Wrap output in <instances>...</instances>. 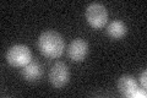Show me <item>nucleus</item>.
Masks as SVG:
<instances>
[{
  "instance_id": "0eeeda50",
  "label": "nucleus",
  "mask_w": 147,
  "mask_h": 98,
  "mask_svg": "<svg viewBox=\"0 0 147 98\" xmlns=\"http://www.w3.org/2000/svg\"><path fill=\"white\" fill-rule=\"evenodd\" d=\"M42 74H43V70L42 66L38 62H32L30 64H27L26 66H24L22 69V76L26 81L28 82H34V81H38L40 77H42Z\"/></svg>"
},
{
  "instance_id": "6e6552de",
  "label": "nucleus",
  "mask_w": 147,
  "mask_h": 98,
  "mask_svg": "<svg viewBox=\"0 0 147 98\" xmlns=\"http://www.w3.org/2000/svg\"><path fill=\"white\" fill-rule=\"evenodd\" d=\"M107 34L113 39H120L123 37H125L127 28L126 25L123 21H113L107 26Z\"/></svg>"
},
{
  "instance_id": "7ed1b4c3",
  "label": "nucleus",
  "mask_w": 147,
  "mask_h": 98,
  "mask_svg": "<svg viewBox=\"0 0 147 98\" xmlns=\"http://www.w3.org/2000/svg\"><path fill=\"white\" fill-rule=\"evenodd\" d=\"M85 17L92 28H102L108 21V11L102 4L93 3L87 6L85 11Z\"/></svg>"
},
{
  "instance_id": "f257e3e1",
  "label": "nucleus",
  "mask_w": 147,
  "mask_h": 98,
  "mask_svg": "<svg viewBox=\"0 0 147 98\" xmlns=\"http://www.w3.org/2000/svg\"><path fill=\"white\" fill-rule=\"evenodd\" d=\"M39 52L48 59H57L61 57L65 49V41L55 31H45L39 36L37 42Z\"/></svg>"
},
{
  "instance_id": "39448f33",
  "label": "nucleus",
  "mask_w": 147,
  "mask_h": 98,
  "mask_svg": "<svg viewBox=\"0 0 147 98\" xmlns=\"http://www.w3.org/2000/svg\"><path fill=\"white\" fill-rule=\"evenodd\" d=\"M87 54H88V44L81 38L74 39L67 47V57L72 62H82L87 57Z\"/></svg>"
},
{
  "instance_id": "1a4fd4ad",
  "label": "nucleus",
  "mask_w": 147,
  "mask_h": 98,
  "mask_svg": "<svg viewBox=\"0 0 147 98\" xmlns=\"http://www.w3.org/2000/svg\"><path fill=\"white\" fill-rule=\"evenodd\" d=\"M146 76H147V72L146 71H144L140 75V82L142 83V87L144 88H146V86H147V80H146Z\"/></svg>"
},
{
  "instance_id": "20e7f679",
  "label": "nucleus",
  "mask_w": 147,
  "mask_h": 98,
  "mask_svg": "<svg viewBox=\"0 0 147 98\" xmlns=\"http://www.w3.org/2000/svg\"><path fill=\"white\" fill-rule=\"evenodd\" d=\"M70 80V71L65 63L57 62L49 71V81L55 88H61Z\"/></svg>"
},
{
  "instance_id": "f03ea898",
  "label": "nucleus",
  "mask_w": 147,
  "mask_h": 98,
  "mask_svg": "<svg viewBox=\"0 0 147 98\" xmlns=\"http://www.w3.org/2000/svg\"><path fill=\"white\" fill-rule=\"evenodd\" d=\"M6 60L11 66L24 68L32 62V52L27 45L16 44L7 50Z\"/></svg>"
},
{
  "instance_id": "423d86ee",
  "label": "nucleus",
  "mask_w": 147,
  "mask_h": 98,
  "mask_svg": "<svg viewBox=\"0 0 147 98\" xmlns=\"http://www.w3.org/2000/svg\"><path fill=\"white\" fill-rule=\"evenodd\" d=\"M137 82L132 76L130 75H124L119 78L118 81V90L120 92V95L126 97V98H131L134 97L135 92L137 91Z\"/></svg>"
}]
</instances>
